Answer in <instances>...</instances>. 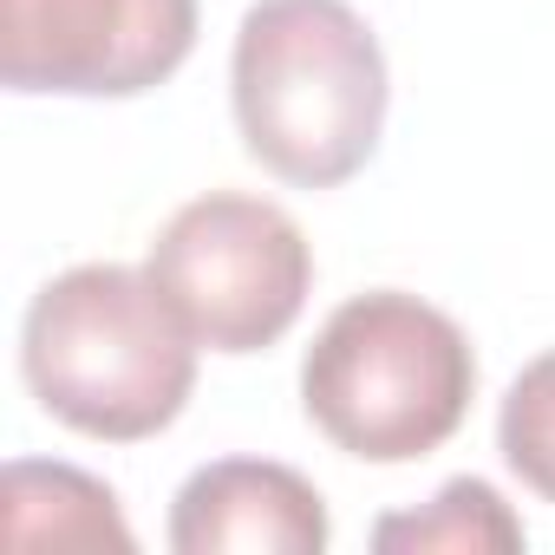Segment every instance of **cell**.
<instances>
[{"instance_id":"obj_1","label":"cell","mask_w":555,"mask_h":555,"mask_svg":"<svg viewBox=\"0 0 555 555\" xmlns=\"http://www.w3.org/2000/svg\"><path fill=\"white\" fill-rule=\"evenodd\" d=\"M235 131L261 170L334 190L386 131V53L347 0H255L229 60Z\"/></svg>"},{"instance_id":"obj_2","label":"cell","mask_w":555,"mask_h":555,"mask_svg":"<svg viewBox=\"0 0 555 555\" xmlns=\"http://www.w3.org/2000/svg\"><path fill=\"white\" fill-rule=\"evenodd\" d=\"M21 373L60 425L138 444L190 405L196 340L151 274L125 261H79L34 295L21 321Z\"/></svg>"},{"instance_id":"obj_3","label":"cell","mask_w":555,"mask_h":555,"mask_svg":"<svg viewBox=\"0 0 555 555\" xmlns=\"http://www.w3.org/2000/svg\"><path fill=\"white\" fill-rule=\"evenodd\" d=\"M477 392V353L451 314L405 288L353 295L301 360V405L327 444L366 464L438 451Z\"/></svg>"},{"instance_id":"obj_4","label":"cell","mask_w":555,"mask_h":555,"mask_svg":"<svg viewBox=\"0 0 555 555\" xmlns=\"http://www.w3.org/2000/svg\"><path fill=\"white\" fill-rule=\"evenodd\" d=\"M144 274L164 288L196 347L261 353L301 321L314 248L288 209L242 190H209L164 222Z\"/></svg>"},{"instance_id":"obj_5","label":"cell","mask_w":555,"mask_h":555,"mask_svg":"<svg viewBox=\"0 0 555 555\" xmlns=\"http://www.w3.org/2000/svg\"><path fill=\"white\" fill-rule=\"evenodd\" d=\"M196 47V0H0V79L14 92L138 99Z\"/></svg>"},{"instance_id":"obj_6","label":"cell","mask_w":555,"mask_h":555,"mask_svg":"<svg viewBox=\"0 0 555 555\" xmlns=\"http://www.w3.org/2000/svg\"><path fill=\"white\" fill-rule=\"evenodd\" d=\"M327 535L321 490L268 457L203 464L170 503L177 555H321Z\"/></svg>"},{"instance_id":"obj_7","label":"cell","mask_w":555,"mask_h":555,"mask_svg":"<svg viewBox=\"0 0 555 555\" xmlns=\"http://www.w3.org/2000/svg\"><path fill=\"white\" fill-rule=\"evenodd\" d=\"M0 503H8V542L14 548H40V542H53V548H131L118 496L73 464L14 457L8 483H0Z\"/></svg>"},{"instance_id":"obj_8","label":"cell","mask_w":555,"mask_h":555,"mask_svg":"<svg viewBox=\"0 0 555 555\" xmlns=\"http://www.w3.org/2000/svg\"><path fill=\"white\" fill-rule=\"evenodd\" d=\"M373 542L386 555L392 548H412V555H425V548H444V555H516L529 535H522V522L509 516V503L483 477H451L425 509L386 516L373 529Z\"/></svg>"},{"instance_id":"obj_9","label":"cell","mask_w":555,"mask_h":555,"mask_svg":"<svg viewBox=\"0 0 555 555\" xmlns=\"http://www.w3.org/2000/svg\"><path fill=\"white\" fill-rule=\"evenodd\" d=\"M496 451L542 503H555V347L509 379L496 412Z\"/></svg>"}]
</instances>
